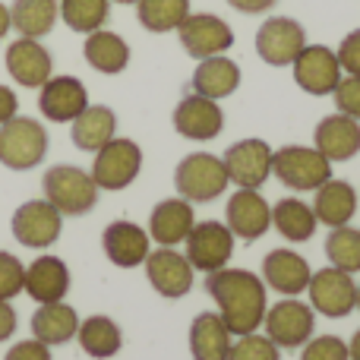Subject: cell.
I'll return each instance as SVG.
<instances>
[{
  "label": "cell",
  "mask_w": 360,
  "mask_h": 360,
  "mask_svg": "<svg viewBox=\"0 0 360 360\" xmlns=\"http://www.w3.org/2000/svg\"><path fill=\"white\" fill-rule=\"evenodd\" d=\"M205 291L218 304V316L231 329V335H253L262 329L269 300L266 285L256 272L250 269H218V272L205 275Z\"/></svg>",
  "instance_id": "6da1fadb"
},
{
  "label": "cell",
  "mask_w": 360,
  "mask_h": 360,
  "mask_svg": "<svg viewBox=\"0 0 360 360\" xmlns=\"http://www.w3.org/2000/svg\"><path fill=\"white\" fill-rule=\"evenodd\" d=\"M44 199L54 205L60 215H89L98 205V184L92 174L76 165H54L48 168V174L41 177Z\"/></svg>",
  "instance_id": "7a4b0ae2"
},
{
  "label": "cell",
  "mask_w": 360,
  "mask_h": 360,
  "mask_svg": "<svg viewBox=\"0 0 360 360\" xmlns=\"http://www.w3.org/2000/svg\"><path fill=\"white\" fill-rule=\"evenodd\" d=\"M48 130L41 120L16 114L0 127V165L10 171H32L48 155Z\"/></svg>",
  "instance_id": "3957f363"
},
{
  "label": "cell",
  "mask_w": 360,
  "mask_h": 360,
  "mask_svg": "<svg viewBox=\"0 0 360 360\" xmlns=\"http://www.w3.org/2000/svg\"><path fill=\"white\" fill-rule=\"evenodd\" d=\"M174 186L177 196L186 202H212L231 186L228 168L218 155L212 152H193L174 171Z\"/></svg>",
  "instance_id": "277c9868"
},
{
  "label": "cell",
  "mask_w": 360,
  "mask_h": 360,
  "mask_svg": "<svg viewBox=\"0 0 360 360\" xmlns=\"http://www.w3.org/2000/svg\"><path fill=\"white\" fill-rule=\"evenodd\" d=\"M272 174L297 193H313L332 180V162L316 146H285L272 155Z\"/></svg>",
  "instance_id": "5b68a950"
},
{
  "label": "cell",
  "mask_w": 360,
  "mask_h": 360,
  "mask_svg": "<svg viewBox=\"0 0 360 360\" xmlns=\"http://www.w3.org/2000/svg\"><path fill=\"white\" fill-rule=\"evenodd\" d=\"M143 171V149L127 136H114L108 146H101L92 158V180L98 190H127Z\"/></svg>",
  "instance_id": "8992f818"
},
{
  "label": "cell",
  "mask_w": 360,
  "mask_h": 360,
  "mask_svg": "<svg viewBox=\"0 0 360 360\" xmlns=\"http://www.w3.org/2000/svg\"><path fill=\"white\" fill-rule=\"evenodd\" d=\"M262 326H266V335L272 338L278 348L294 351V348H304V345L313 338L316 310L297 297H281L278 304L266 310Z\"/></svg>",
  "instance_id": "52a82bcc"
},
{
  "label": "cell",
  "mask_w": 360,
  "mask_h": 360,
  "mask_svg": "<svg viewBox=\"0 0 360 360\" xmlns=\"http://www.w3.org/2000/svg\"><path fill=\"white\" fill-rule=\"evenodd\" d=\"M307 294H310L313 310L329 319H345L348 313L357 310L354 275L342 272V269H335V266H326V269H319V272H313L310 285H307Z\"/></svg>",
  "instance_id": "ba28073f"
},
{
  "label": "cell",
  "mask_w": 360,
  "mask_h": 360,
  "mask_svg": "<svg viewBox=\"0 0 360 360\" xmlns=\"http://www.w3.org/2000/svg\"><path fill=\"white\" fill-rule=\"evenodd\" d=\"M272 155H275V149L266 139L250 136V139H237L234 146H228L221 162L237 190H259L272 177Z\"/></svg>",
  "instance_id": "9c48e42d"
},
{
  "label": "cell",
  "mask_w": 360,
  "mask_h": 360,
  "mask_svg": "<svg viewBox=\"0 0 360 360\" xmlns=\"http://www.w3.org/2000/svg\"><path fill=\"white\" fill-rule=\"evenodd\" d=\"M10 231L22 247L29 250H48L51 243L60 240L63 231V215L48 202V199H29L13 212Z\"/></svg>",
  "instance_id": "30bf717a"
},
{
  "label": "cell",
  "mask_w": 360,
  "mask_h": 360,
  "mask_svg": "<svg viewBox=\"0 0 360 360\" xmlns=\"http://www.w3.org/2000/svg\"><path fill=\"white\" fill-rule=\"evenodd\" d=\"M186 259L196 272H218L231 262L234 253V234L224 221H196L193 231L186 234Z\"/></svg>",
  "instance_id": "8fae6325"
},
{
  "label": "cell",
  "mask_w": 360,
  "mask_h": 360,
  "mask_svg": "<svg viewBox=\"0 0 360 360\" xmlns=\"http://www.w3.org/2000/svg\"><path fill=\"white\" fill-rule=\"evenodd\" d=\"M307 48V32L291 16H269L256 32V54L269 67H291Z\"/></svg>",
  "instance_id": "7c38bea8"
},
{
  "label": "cell",
  "mask_w": 360,
  "mask_h": 360,
  "mask_svg": "<svg viewBox=\"0 0 360 360\" xmlns=\"http://www.w3.org/2000/svg\"><path fill=\"white\" fill-rule=\"evenodd\" d=\"M291 70H294V82L307 95H316V98L332 95L345 76L338 54L332 48H326V44H307L297 54V60L291 63Z\"/></svg>",
  "instance_id": "4fadbf2b"
},
{
  "label": "cell",
  "mask_w": 360,
  "mask_h": 360,
  "mask_svg": "<svg viewBox=\"0 0 360 360\" xmlns=\"http://www.w3.org/2000/svg\"><path fill=\"white\" fill-rule=\"evenodd\" d=\"M177 35H180L184 51L190 57H196V60L218 57L224 51H231V44H234L231 25L221 16H215V13H190L184 19V25L177 29Z\"/></svg>",
  "instance_id": "5bb4252c"
},
{
  "label": "cell",
  "mask_w": 360,
  "mask_h": 360,
  "mask_svg": "<svg viewBox=\"0 0 360 360\" xmlns=\"http://www.w3.org/2000/svg\"><path fill=\"white\" fill-rule=\"evenodd\" d=\"M146 278L149 285L155 288L162 297L168 300H177V297H186L193 291V272L196 269L190 266L184 253H177V247H158L146 256Z\"/></svg>",
  "instance_id": "9a60e30c"
},
{
  "label": "cell",
  "mask_w": 360,
  "mask_h": 360,
  "mask_svg": "<svg viewBox=\"0 0 360 360\" xmlns=\"http://www.w3.org/2000/svg\"><path fill=\"white\" fill-rule=\"evenodd\" d=\"M224 224L231 228L234 240L253 243L272 228V205L266 202V196L259 190H237L228 199Z\"/></svg>",
  "instance_id": "2e32d148"
},
{
  "label": "cell",
  "mask_w": 360,
  "mask_h": 360,
  "mask_svg": "<svg viewBox=\"0 0 360 360\" xmlns=\"http://www.w3.org/2000/svg\"><path fill=\"white\" fill-rule=\"evenodd\" d=\"M89 108V92L76 76H51L38 89V111L51 124H73Z\"/></svg>",
  "instance_id": "e0dca14e"
},
{
  "label": "cell",
  "mask_w": 360,
  "mask_h": 360,
  "mask_svg": "<svg viewBox=\"0 0 360 360\" xmlns=\"http://www.w3.org/2000/svg\"><path fill=\"white\" fill-rule=\"evenodd\" d=\"M6 73L13 82H19L22 89H41L44 82L54 76V60L51 51L44 48L38 38H16L6 48Z\"/></svg>",
  "instance_id": "ac0fdd59"
},
{
  "label": "cell",
  "mask_w": 360,
  "mask_h": 360,
  "mask_svg": "<svg viewBox=\"0 0 360 360\" xmlns=\"http://www.w3.org/2000/svg\"><path fill=\"white\" fill-rule=\"evenodd\" d=\"M174 130L184 139L193 143H209L224 130V111L218 108V101L202 98V95H184L174 108Z\"/></svg>",
  "instance_id": "d6986e66"
},
{
  "label": "cell",
  "mask_w": 360,
  "mask_h": 360,
  "mask_svg": "<svg viewBox=\"0 0 360 360\" xmlns=\"http://www.w3.org/2000/svg\"><path fill=\"white\" fill-rule=\"evenodd\" d=\"M149 231L139 228L136 221H111L101 234V247H105V256L114 262L117 269H136L146 262L149 250Z\"/></svg>",
  "instance_id": "ffe728a7"
},
{
  "label": "cell",
  "mask_w": 360,
  "mask_h": 360,
  "mask_svg": "<svg viewBox=\"0 0 360 360\" xmlns=\"http://www.w3.org/2000/svg\"><path fill=\"white\" fill-rule=\"evenodd\" d=\"M310 262L300 253L281 247L272 250V253L262 259V281H266L272 291H278L281 297H297V294L307 291L310 285Z\"/></svg>",
  "instance_id": "44dd1931"
},
{
  "label": "cell",
  "mask_w": 360,
  "mask_h": 360,
  "mask_svg": "<svg viewBox=\"0 0 360 360\" xmlns=\"http://www.w3.org/2000/svg\"><path fill=\"white\" fill-rule=\"evenodd\" d=\"M313 146L335 162H351L360 152V120L348 117V114H329L316 124V133H313Z\"/></svg>",
  "instance_id": "7402d4cb"
},
{
  "label": "cell",
  "mask_w": 360,
  "mask_h": 360,
  "mask_svg": "<svg viewBox=\"0 0 360 360\" xmlns=\"http://www.w3.org/2000/svg\"><path fill=\"white\" fill-rule=\"evenodd\" d=\"M70 291V269L60 256H38L25 266V294L35 304H60Z\"/></svg>",
  "instance_id": "603a6c76"
},
{
  "label": "cell",
  "mask_w": 360,
  "mask_h": 360,
  "mask_svg": "<svg viewBox=\"0 0 360 360\" xmlns=\"http://www.w3.org/2000/svg\"><path fill=\"white\" fill-rule=\"evenodd\" d=\"M193 224H196L193 202H186V199H180V196L162 199L149 215V237L158 247H177V243L186 240Z\"/></svg>",
  "instance_id": "cb8c5ba5"
},
{
  "label": "cell",
  "mask_w": 360,
  "mask_h": 360,
  "mask_svg": "<svg viewBox=\"0 0 360 360\" xmlns=\"http://www.w3.org/2000/svg\"><path fill=\"white\" fill-rule=\"evenodd\" d=\"M357 190L348 184V180H326L316 190V199H313V212H316V221L326 224V228H345L351 224V218L357 215Z\"/></svg>",
  "instance_id": "d4e9b609"
},
{
  "label": "cell",
  "mask_w": 360,
  "mask_h": 360,
  "mask_svg": "<svg viewBox=\"0 0 360 360\" xmlns=\"http://www.w3.org/2000/svg\"><path fill=\"white\" fill-rule=\"evenodd\" d=\"M79 332V313L70 304H38V310L32 313V338H38L48 348L67 345Z\"/></svg>",
  "instance_id": "484cf974"
},
{
  "label": "cell",
  "mask_w": 360,
  "mask_h": 360,
  "mask_svg": "<svg viewBox=\"0 0 360 360\" xmlns=\"http://www.w3.org/2000/svg\"><path fill=\"white\" fill-rule=\"evenodd\" d=\"M240 89V67L231 57L218 54V57H205L199 60V67L193 70V92L202 98L221 101L228 95H234Z\"/></svg>",
  "instance_id": "4316f807"
},
{
  "label": "cell",
  "mask_w": 360,
  "mask_h": 360,
  "mask_svg": "<svg viewBox=\"0 0 360 360\" xmlns=\"http://www.w3.org/2000/svg\"><path fill=\"white\" fill-rule=\"evenodd\" d=\"M234 335L218 313H199L190 323V354L193 360H228Z\"/></svg>",
  "instance_id": "83f0119b"
},
{
  "label": "cell",
  "mask_w": 360,
  "mask_h": 360,
  "mask_svg": "<svg viewBox=\"0 0 360 360\" xmlns=\"http://www.w3.org/2000/svg\"><path fill=\"white\" fill-rule=\"evenodd\" d=\"M117 136V114L108 105H89L79 117L73 120V130H70V139L79 152H98L101 146H108Z\"/></svg>",
  "instance_id": "f1b7e54d"
},
{
  "label": "cell",
  "mask_w": 360,
  "mask_h": 360,
  "mask_svg": "<svg viewBox=\"0 0 360 360\" xmlns=\"http://www.w3.org/2000/svg\"><path fill=\"white\" fill-rule=\"evenodd\" d=\"M82 57L92 70L105 76H117L130 67V44L117 35V32L98 29L92 35H86V44H82Z\"/></svg>",
  "instance_id": "f546056e"
},
{
  "label": "cell",
  "mask_w": 360,
  "mask_h": 360,
  "mask_svg": "<svg viewBox=\"0 0 360 360\" xmlns=\"http://www.w3.org/2000/svg\"><path fill=\"white\" fill-rule=\"evenodd\" d=\"M272 228L278 231L285 240L304 243L316 234L319 221H316L313 205H307L304 199H297V196H285L281 202L272 205Z\"/></svg>",
  "instance_id": "4dcf8cb0"
},
{
  "label": "cell",
  "mask_w": 360,
  "mask_h": 360,
  "mask_svg": "<svg viewBox=\"0 0 360 360\" xmlns=\"http://www.w3.org/2000/svg\"><path fill=\"white\" fill-rule=\"evenodd\" d=\"M76 342L95 360H108L124 348V332L114 323L111 316H89L79 319V332H76Z\"/></svg>",
  "instance_id": "1f68e13d"
},
{
  "label": "cell",
  "mask_w": 360,
  "mask_h": 360,
  "mask_svg": "<svg viewBox=\"0 0 360 360\" xmlns=\"http://www.w3.org/2000/svg\"><path fill=\"white\" fill-rule=\"evenodd\" d=\"M10 19L19 38H44L60 19V4L57 0H13Z\"/></svg>",
  "instance_id": "d6a6232c"
},
{
  "label": "cell",
  "mask_w": 360,
  "mask_h": 360,
  "mask_svg": "<svg viewBox=\"0 0 360 360\" xmlns=\"http://www.w3.org/2000/svg\"><path fill=\"white\" fill-rule=\"evenodd\" d=\"M136 16L146 32H155V35L177 32L190 16V0H139Z\"/></svg>",
  "instance_id": "836d02e7"
},
{
  "label": "cell",
  "mask_w": 360,
  "mask_h": 360,
  "mask_svg": "<svg viewBox=\"0 0 360 360\" xmlns=\"http://www.w3.org/2000/svg\"><path fill=\"white\" fill-rule=\"evenodd\" d=\"M57 4H60V19L67 22V29L79 32V35L105 29L108 16H111V0H57Z\"/></svg>",
  "instance_id": "e575fe53"
},
{
  "label": "cell",
  "mask_w": 360,
  "mask_h": 360,
  "mask_svg": "<svg viewBox=\"0 0 360 360\" xmlns=\"http://www.w3.org/2000/svg\"><path fill=\"white\" fill-rule=\"evenodd\" d=\"M326 256H329V266L342 269L348 275L360 272V231L345 224V228H332L326 237Z\"/></svg>",
  "instance_id": "d590c367"
},
{
  "label": "cell",
  "mask_w": 360,
  "mask_h": 360,
  "mask_svg": "<svg viewBox=\"0 0 360 360\" xmlns=\"http://www.w3.org/2000/svg\"><path fill=\"white\" fill-rule=\"evenodd\" d=\"M228 360H281V348L269 335L253 332V335H240L231 345Z\"/></svg>",
  "instance_id": "8d00e7d4"
},
{
  "label": "cell",
  "mask_w": 360,
  "mask_h": 360,
  "mask_svg": "<svg viewBox=\"0 0 360 360\" xmlns=\"http://www.w3.org/2000/svg\"><path fill=\"white\" fill-rule=\"evenodd\" d=\"M25 291V266L13 253L0 250V300H13Z\"/></svg>",
  "instance_id": "74e56055"
},
{
  "label": "cell",
  "mask_w": 360,
  "mask_h": 360,
  "mask_svg": "<svg viewBox=\"0 0 360 360\" xmlns=\"http://www.w3.org/2000/svg\"><path fill=\"white\" fill-rule=\"evenodd\" d=\"M300 360H351L348 345L338 335H316L300 348Z\"/></svg>",
  "instance_id": "f35d334b"
},
{
  "label": "cell",
  "mask_w": 360,
  "mask_h": 360,
  "mask_svg": "<svg viewBox=\"0 0 360 360\" xmlns=\"http://www.w3.org/2000/svg\"><path fill=\"white\" fill-rule=\"evenodd\" d=\"M332 98H335L338 114H348V117L360 120V76H342Z\"/></svg>",
  "instance_id": "ab89813d"
},
{
  "label": "cell",
  "mask_w": 360,
  "mask_h": 360,
  "mask_svg": "<svg viewBox=\"0 0 360 360\" xmlns=\"http://www.w3.org/2000/svg\"><path fill=\"white\" fill-rule=\"evenodd\" d=\"M335 54H338V63H342L345 76H360V29L348 32V35L342 38Z\"/></svg>",
  "instance_id": "60d3db41"
},
{
  "label": "cell",
  "mask_w": 360,
  "mask_h": 360,
  "mask_svg": "<svg viewBox=\"0 0 360 360\" xmlns=\"http://www.w3.org/2000/svg\"><path fill=\"white\" fill-rule=\"evenodd\" d=\"M4 360H51V348L41 345L38 338H25V342L13 345Z\"/></svg>",
  "instance_id": "b9f144b4"
},
{
  "label": "cell",
  "mask_w": 360,
  "mask_h": 360,
  "mask_svg": "<svg viewBox=\"0 0 360 360\" xmlns=\"http://www.w3.org/2000/svg\"><path fill=\"white\" fill-rule=\"evenodd\" d=\"M19 114V98L10 86H0V127Z\"/></svg>",
  "instance_id": "7bdbcfd3"
},
{
  "label": "cell",
  "mask_w": 360,
  "mask_h": 360,
  "mask_svg": "<svg viewBox=\"0 0 360 360\" xmlns=\"http://www.w3.org/2000/svg\"><path fill=\"white\" fill-rule=\"evenodd\" d=\"M13 335H16V310L10 300H0V342H10Z\"/></svg>",
  "instance_id": "ee69618b"
},
{
  "label": "cell",
  "mask_w": 360,
  "mask_h": 360,
  "mask_svg": "<svg viewBox=\"0 0 360 360\" xmlns=\"http://www.w3.org/2000/svg\"><path fill=\"white\" fill-rule=\"evenodd\" d=\"M234 10H240V13H247V16H259V13H266V10H272L275 6V0H228Z\"/></svg>",
  "instance_id": "f6af8a7d"
},
{
  "label": "cell",
  "mask_w": 360,
  "mask_h": 360,
  "mask_svg": "<svg viewBox=\"0 0 360 360\" xmlns=\"http://www.w3.org/2000/svg\"><path fill=\"white\" fill-rule=\"evenodd\" d=\"M13 29V19H10V6L0 4V41L6 38V32Z\"/></svg>",
  "instance_id": "bcb514c9"
},
{
  "label": "cell",
  "mask_w": 360,
  "mask_h": 360,
  "mask_svg": "<svg viewBox=\"0 0 360 360\" xmlns=\"http://www.w3.org/2000/svg\"><path fill=\"white\" fill-rule=\"evenodd\" d=\"M348 357L351 360H360V329L354 332V338L348 342Z\"/></svg>",
  "instance_id": "7dc6e473"
},
{
  "label": "cell",
  "mask_w": 360,
  "mask_h": 360,
  "mask_svg": "<svg viewBox=\"0 0 360 360\" xmlns=\"http://www.w3.org/2000/svg\"><path fill=\"white\" fill-rule=\"evenodd\" d=\"M111 4H124V6H130V4H139V0H111Z\"/></svg>",
  "instance_id": "c3c4849f"
},
{
  "label": "cell",
  "mask_w": 360,
  "mask_h": 360,
  "mask_svg": "<svg viewBox=\"0 0 360 360\" xmlns=\"http://www.w3.org/2000/svg\"><path fill=\"white\" fill-rule=\"evenodd\" d=\"M357 310H360V285H357Z\"/></svg>",
  "instance_id": "681fc988"
},
{
  "label": "cell",
  "mask_w": 360,
  "mask_h": 360,
  "mask_svg": "<svg viewBox=\"0 0 360 360\" xmlns=\"http://www.w3.org/2000/svg\"><path fill=\"white\" fill-rule=\"evenodd\" d=\"M357 196H360V190H357Z\"/></svg>",
  "instance_id": "f907efd6"
}]
</instances>
